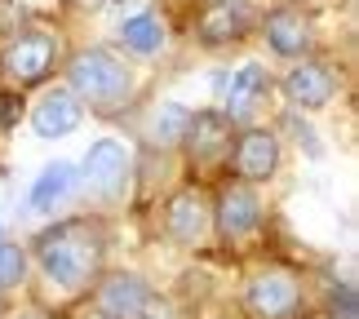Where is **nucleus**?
I'll return each mask as SVG.
<instances>
[{
    "mask_svg": "<svg viewBox=\"0 0 359 319\" xmlns=\"http://www.w3.org/2000/svg\"><path fill=\"white\" fill-rule=\"evenodd\" d=\"M32 253L45 271V280L62 293H85L98 284L107 262V231L93 217H67L36 235Z\"/></svg>",
    "mask_w": 359,
    "mask_h": 319,
    "instance_id": "1",
    "label": "nucleus"
},
{
    "mask_svg": "<svg viewBox=\"0 0 359 319\" xmlns=\"http://www.w3.org/2000/svg\"><path fill=\"white\" fill-rule=\"evenodd\" d=\"M67 80L80 107H93L98 116H111L133 98V72L111 49H80L67 62Z\"/></svg>",
    "mask_w": 359,
    "mask_h": 319,
    "instance_id": "2",
    "label": "nucleus"
},
{
    "mask_svg": "<svg viewBox=\"0 0 359 319\" xmlns=\"http://www.w3.org/2000/svg\"><path fill=\"white\" fill-rule=\"evenodd\" d=\"M244 311L248 319H302L306 315V284L293 266H262L244 284Z\"/></svg>",
    "mask_w": 359,
    "mask_h": 319,
    "instance_id": "3",
    "label": "nucleus"
},
{
    "mask_svg": "<svg viewBox=\"0 0 359 319\" xmlns=\"http://www.w3.org/2000/svg\"><path fill=\"white\" fill-rule=\"evenodd\" d=\"M53 67H58V36L53 32H18L0 53V72L13 89L40 85Z\"/></svg>",
    "mask_w": 359,
    "mask_h": 319,
    "instance_id": "4",
    "label": "nucleus"
},
{
    "mask_svg": "<svg viewBox=\"0 0 359 319\" xmlns=\"http://www.w3.org/2000/svg\"><path fill=\"white\" fill-rule=\"evenodd\" d=\"M85 182L98 200H124V191H129V177H133V156L129 147L116 142V137H102V142L89 147L85 156Z\"/></svg>",
    "mask_w": 359,
    "mask_h": 319,
    "instance_id": "5",
    "label": "nucleus"
},
{
    "mask_svg": "<svg viewBox=\"0 0 359 319\" xmlns=\"http://www.w3.org/2000/svg\"><path fill=\"white\" fill-rule=\"evenodd\" d=\"M209 226H213V209L200 186H182L177 196H169V204H164V235L173 244L196 248L209 235Z\"/></svg>",
    "mask_w": 359,
    "mask_h": 319,
    "instance_id": "6",
    "label": "nucleus"
},
{
    "mask_svg": "<svg viewBox=\"0 0 359 319\" xmlns=\"http://www.w3.org/2000/svg\"><path fill=\"white\" fill-rule=\"evenodd\" d=\"M213 222H217V231H222V240H248L257 226H262V200H257V191L253 186H244V182H231L217 191V204H213Z\"/></svg>",
    "mask_w": 359,
    "mask_h": 319,
    "instance_id": "7",
    "label": "nucleus"
},
{
    "mask_svg": "<svg viewBox=\"0 0 359 319\" xmlns=\"http://www.w3.org/2000/svg\"><path fill=\"white\" fill-rule=\"evenodd\" d=\"M151 301V284L133 271H111L98 275V288H93V311L107 319H133Z\"/></svg>",
    "mask_w": 359,
    "mask_h": 319,
    "instance_id": "8",
    "label": "nucleus"
},
{
    "mask_svg": "<svg viewBox=\"0 0 359 319\" xmlns=\"http://www.w3.org/2000/svg\"><path fill=\"white\" fill-rule=\"evenodd\" d=\"M226 111L222 116L231 120V124H248L257 116V107L271 98V76H266V67L262 62H244L236 76L226 80Z\"/></svg>",
    "mask_w": 359,
    "mask_h": 319,
    "instance_id": "9",
    "label": "nucleus"
},
{
    "mask_svg": "<svg viewBox=\"0 0 359 319\" xmlns=\"http://www.w3.org/2000/svg\"><path fill=\"white\" fill-rule=\"evenodd\" d=\"M284 93H288V98H293L297 107L320 111V107L333 102V93H337V76H333V67H328V62L302 58L293 72L284 76Z\"/></svg>",
    "mask_w": 359,
    "mask_h": 319,
    "instance_id": "10",
    "label": "nucleus"
},
{
    "mask_svg": "<svg viewBox=\"0 0 359 319\" xmlns=\"http://www.w3.org/2000/svg\"><path fill=\"white\" fill-rule=\"evenodd\" d=\"M280 169V137L266 129H244L236 142V173L240 182H266V177Z\"/></svg>",
    "mask_w": 359,
    "mask_h": 319,
    "instance_id": "11",
    "label": "nucleus"
},
{
    "mask_svg": "<svg viewBox=\"0 0 359 319\" xmlns=\"http://www.w3.org/2000/svg\"><path fill=\"white\" fill-rule=\"evenodd\" d=\"M182 147L191 151V160H196V164H213L231 147V120L222 116V111H191Z\"/></svg>",
    "mask_w": 359,
    "mask_h": 319,
    "instance_id": "12",
    "label": "nucleus"
},
{
    "mask_svg": "<svg viewBox=\"0 0 359 319\" xmlns=\"http://www.w3.org/2000/svg\"><path fill=\"white\" fill-rule=\"evenodd\" d=\"M266 40H271V53H280V58H302L315 40V27L297 5H280L266 13Z\"/></svg>",
    "mask_w": 359,
    "mask_h": 319,
    "instance_id": "13",
    "label": "nucleus"
},
{
    "mask_svg": "<svg viewBox=\"0 0 359 319\" xmlns=\"http://www.w3.org/2000/svg\"><path fill=\"white\" fill-rule=\"evenodd\" d=\"M253 27V5L248 0H213L200 13V40L204 45H236Z\"/></svg>",
    "mask_w": 359,
    "mask_h": 319,
    "instance_id": "14",
    "label": "nucleus"
},
{
    "mask_svg": "<svg viewBox=\"0 0 359 319\" xmlns=\"http://www.w3.org/2000/svg\"><path fill=\"white\" fill-rule=\"evenodd\" d=\"M80 120H85V107L76 102L72 89H49V93H40V102H36V111H32V129H36L40 137H67Z\"/></svg>",
    "mask_w": 359,
    "mask_h": 319,
    "instance_id": "15",
    "label": "nucleus"
},
{
    "mask_svg": "<svg viewBox=\"0 0 359 319\" xmlns=\"http://www.w3.org/2000/svg\"><path fill=\"white\" fill-rule=\"evenodd\" d=\"M76 186H80V169L67 164V160H58V164H49V169H40V177L32 182V196H27V200H32L36 213H53Z\"/></svg>",
    "mask_w": 359,
    "mask_h": 319,
    "instance_id": "16",
    "label": "nucleus"
},
{
    "mask_svg": "<svg viewBox=\"0 0 359 319\" xmlns=\"http://www.w3.org/2000/svg\"><path fill=\"white\" fill-rule=\"evenodd\" d=\"M120 40H124V49L129 53H160L164 49V22L156 18V13H142V18H133V22H120Z\"/></svg>",
    "mask_w": 359,
    "mask_h": 319,
    "instance_id": "17",
    "label": "nucleus"
},
{
    "mask_svg": "<svg viewBox=\"0 0 359 319\" xmlns=\"http://www.w3.org/2000/svg\"><path fill=\"white\" fill-rule=\"evenodd\" d=\"M187 120H191V111H187L182 102H169V107H160V116H156V124H151V133H156V142H164V147H182Z\"/></svg>",
    "mask_w": 359,
    "mask_h": 319,
    "instance_id": "18",
    "label": "nucleus"
},
{
    "mask_svg": "<svg viewBox=\"0 0 359 319\" xmlns=\"http://www.w3.org/2000/svg\"><path fill=\"white\" fill-rule=\"evenodd\" d=\"M22 275H27V248L0 240V293H5V288H18Z\"/></svg>",
    "mask_w": 359,
    "mask_h": 319,
    "instance_id": "19",
    "label": "nucleus"
},
{
    "mask_svg": "<svg viewBox=\"0 0 359 319\" xmlns=\"http://www.w3.org/2000/svg\"><path fill=\"white\" fill-rule=\"evenodd\" d=\"M133 319H177V311H173V301H164V297L151 293V301H147V306L137 311Z\"/></svg>",
    "mask_w": 359,
    "mask_h": 319,
    "instance_id": "20",
    "label": "nucleus"
},
{
    "mask_svg": "<svg viewBox=\"0 0 359 319\" xmlns=\"http://www.w3.org/2000/svg\"><path fill=\"white\" fill-rule=\"evenodd\" d=\"M328 319H359L355 315V288H341V293L333 297V315Z\"/></svg>",
    "mask_w": 359,
    "mask_h": 319,
    "instance_id": "21",
    "label": "nucleus"
},
{
    "mask_svg": "<svg viewBox=\"0 0 359 319\" xmlns=\"http://www.w3.org/2000/svg\"><path fill=\"white\" fill-rule=\"evenodd\" d=\"M116 5H120V18L133 22V18H142V13H151V5H156V0H116Z\"/></svg>",
    "mask_w": 359,
    "mask_h": 319,
    "instance_id": "22",
    "label": "nucleus"
},
{
    "mask_svg": "<svg viewBox=\"0 0 359 319\" xmlns=\"http://www.w3.org/2000/svg\"><path fill=\"white\" fill-rule=\"evenodd\" d=\"M13 120V98H0V124Z\"/></svg>",
    "mask_w": 359,
    "mask_h": 319,
    "instance_id": "23",
    "label": "nucleus"
},
{
    "mask_svg": "<svg viewBox=\"0 0 359 319\" xmlns=\"http://www.w3.org/2000/svg\"><path fill=\"white\" fill-rule=\"evenodd\" d=\"M76 9H89L93 13V9H102V0H76Z\"/></svg>",
    "mask_w": 359,
    "mask_h": 319,
    "instance_id": "24",
    "label": "nucleus"
},
{
    "mask_svg": "<svg viewBox=\"0 0 359 319\" xmlns=\"http://www.w3.org/2000/svg\"><path fill=\"white\" fill-rule=\"evenodd\" d=\"M9 319H49V315H40V311H18V315H9Z\"/></svg>",
    "mask_w": 359,
    "mask_h": 319,
    "instance_id": "25",
    "label": "nucleus"
},
{
    "mask_svg": "<svg viewBox=\"0 0 359 319\" xmlns=\"http://www.w3.org/2000/svg\"><path fill=\"white\" fill-rule=\"evenodd\" d=\"M85 319H107V315H98V311H93V315H85Z\"/></svg>",
    "mask_w": 359,
    "mask_h": 319,
    "instance_id": "26",
    "label": "nucleus"
},
{
    "mask_svg": "<svg viewBox=\"0 0 359 319\" xmlns=\"http://www.w3.org/2000/svg\"><path fill=\"white\" fill-rule=\"evenodd\" d=\"M0 315H5V311H0Z\"/></svg>",
    "mask_w": 359,
    "mask_h": 319,
    "instance_id": "27",
    "label": "nucleus"
}]
</instances>
